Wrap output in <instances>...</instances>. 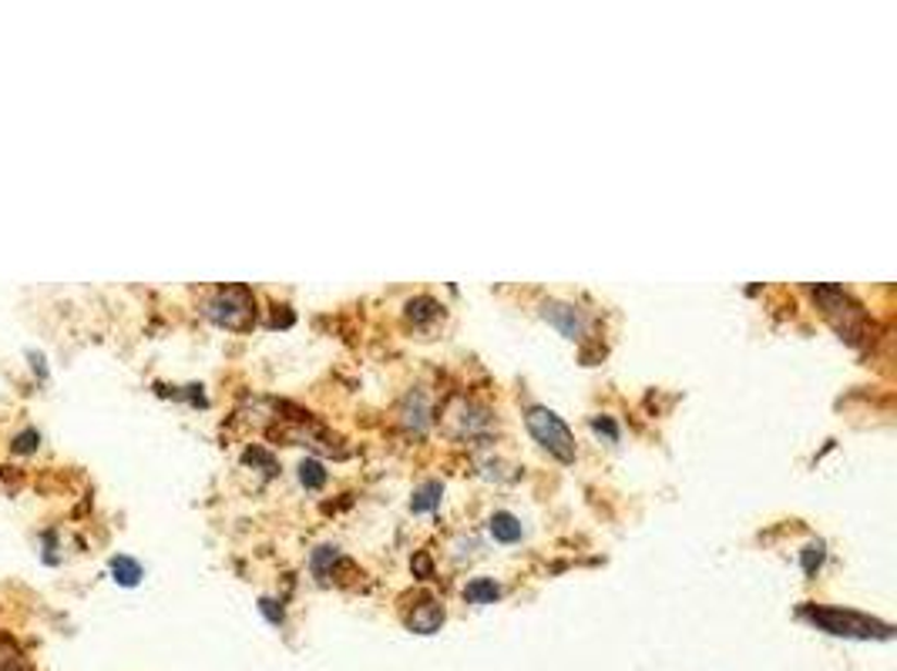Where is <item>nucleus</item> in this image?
Segmentation results:
<instances>
[{
    "label": "nucleus",
    "instance_id": "nucleus-14",
    "mask_svg": "<svg viewBox=\"0 0 897 671\" xmlns=\"http://www.w3.org/2000/svg\"><path fill=\"white\" fill-rule=\"evenodd\" d=\"M441 315V306L434 299H427V296H417L407 302V320L410 323H427V320H438Z\"/></svg>",
    "mask_w": 897,
    "mask_h": 671
},
{
    "label": "nucleus",
    "instance_id": "nucleus-20",
    "mask_svg": "<svg viewBox=\"0 0 897 671\" xmlns=\"http://www.w3.org/2000/svg\"><path fill=\"white\" fill-rule=\"evenodd\" d=\"M27 360H30V366H34V373H37V380H48V363H45V357L37 349H30L27 352Z\"/></svg>",
    "mask_w": 897,
    "mask_h": 671
},
{
    "label": "nucleus",
    "instance_id": "nucleus-2",
    "mask_svg": "<svg viewBox=\"0 0 897 671\" xmlns=\"http://www.w3.org/2000/svg\"><path fill=\"white\" fill-rule=\"evenodd\" d=\"M810 296H813L816 306H821V312L827 315V323L850 346H868V333H871L868 312L857 306L844 289H837V286H810Z\"/></svg>",
    "mask_w": 897,
    "mask_h": 671
},
{
    "label": "nucleus",
    "instance_id": "nucleus-16",
    "mask_svg": "<svg viewBox=\"0 0 897 671\" xmlns=\"http://www.w3.org/2000/svg\"><path fill=\"white\" fill-rule=\"evenodd\" d=\"M824 558H827V550H824V544H821V540H813V544H807V547H803V555H800V564H803V574H807V577H813L816 571H821V564H824Z\"/></svg>",
    "mask_w": 897,
    "mask_h": 671
},
{
    "label": "nucleus",
    "instance_id": "nucleus-8",
    "mask_svg": "<svg viewBox=\"0 0 897 671\" xmlns=\"http://www.w3.org/2000/svg\"><path fill=\"white\" fill-rule=\"evenodd\" d=\"M441 624H444V608L434 598H423L407 614V627L414 631V635H434V631H441Z\"/></svg>",
    "mask_w": 897,
    "mask_h": 671
},
{
    "label": "nucleus",
    "instance_id": "nucleus-3",
    "mask_svg": "<svg viewBox=\"0 0 897 671\" xmlns=\"http://www.w3.org/2000/svg\"><path fill=\"white\" fill-rule=\"evenodd\" d=\"M202 312L216 326H225V330H249L256 323V299L246 286H222L206 306Z\"/></svg>",
    "mask_w": 897,
    "mask_h": 671
},
{
    "label": "nucleus",
    "instance_id": "nucleus-1",
    "mask_svg": "<svg viewBox=\"0 0 897 671\" xmlns=\"http://www.w3.org/2000/svg\"><path fill=\"white\" fill-rule=\"evenodd\" d=\"M800 618L810 621L813 627L827 631L834 638H861V642H887L894 635V627L877 621V618H868V614H857V611H844V608H821V605H803L800 608Z\"/></svg>",
    "mask_w": 897,
    "mask_h": 671
},
{
    "label": "nucleus",
    "instance_id": "nucleus-17",
    "mask_svg": "<svg viewBox=\"0 0 897 671\" xmlns=\"http://www.w3.org/2000/svg\"><path fill=\"white\" fill-rule=\"evenodd\" d=\"M592 430L599 433V437H605L609 444H615V440H618V426H615L609 417H592Z\"/></svg>",
    "mask_w": 897,
    "mask_h": 671
},
{
    "label": "nucleus",
    "instance_id": "nucleus-4",
    "mask_svg": "<svg viewBox=\"0 0 897 671\" xmlns=\"http://www.w3.org/2000/svg\"><path fill=\"white\" fill-rule=\"evenodd\" d=\"M525 423H528V433L534 437V444H541V450H549L562 463L575 460V437H572V430L565 426V420L555 410L531 407Z\"/></svg>",
    "mask_w": 897,
    "mask_h": 671
},
{
    "label": "nucleus",
    "instance_id": "nucleus-9",
    "mask_svg": "<svg viewBox=\"0 0 897 671\" xmlns=\"http://www.w3.org/2000/svg\"><path fill=\"white\" fill-rule=\"evenodd\" d=\"M488 531H491V537L501 540V544H515V540L525 537L521 521H518L515 514H508V510H497V514L491 518V524H488Z\"/></svg>",
    "mask_w": 897,
    "mask_h": 671
},
{
    "label": "nucleus",
    "instance_id": "nucleus-6",
    "mask_svg": "<svg viewBox=\"0 0 897 671\" xmlns=\"http://www.w3.org/2000/svg\"><path fill=\"white\" fill-rule=\"evenodd\" d=\"M541 315L544 320H549L565 339H581L585 336V315H581V309H575V306H568V302H555V299H549L541 306Z\"/></svg>",
    "mask_w": 897,
    "mask_h": 671
},
{
    "label": "nucleus",
    "instance_id": "nucleus-18",
    "mask_svg": "<svg viewBox=\"0 0 897 671\" xmlns=\"http://www.w3.org/2000/svg\"><path fill=\"white\" fill-rule=\"evenodd\" d=\"M259 611H262L272 624H283V605H280V601L262 598V601H259Z\"/></svg>",
    "mask_w": 897,
    "mask_h": 671
},
{
    "label": "nucleus",
    "instance_id": "nucleus-19",
    "mask_svg": "<svg viewBox=\"0 0 897 671\" xmlns=\"http://www.w3.org/2000/svg\"><path fill=\"white\" fill-rule=\"evenodd\" d=\"M34 447H37V433H34V430H27V433H21V437L14 440V453H24V450L30 453Z\"/></svg>",
    "mask_w": 897,
    "mask_h": 671
},
{
    "label": "nucleus",
    "instance_id": "nucleus-13",
    "mask_svg": "<svg viewBox=\"0 0 897 671\" xmlns=\"http://www.w3.org/2000/svg\"><path fill=\"white\" fill-rule=\"evenodd\" d=\"M336 564H340V547H333V544L317 547L314 558H309V568H314V574H317L320 581H330V574H333Z\"/></svg>",
    "mask_w": 897,
    "mask_h": 671
},
{
    "label": "nucleus",
    "instance_id": "nucleus-10",
    "mask_svg": "<svg viewBox=\"0 0 897 671\" xmlns=\"http://www.w3.org/2000/svg\"><path fill=\"white\" fill-rule=\"evenodd\" d=\"M441 497H444V484L441 481H423L414 497H410V510L414 514H431V510L441 507Z\"/></svg>",
    "mask_w": 897,
    "mask_h": 671
},
{
    "label": "nucleus",
    "instance_id": "nucleus-15",
    "mask_svg": "<svg viewBox=\"0 0 897 671\" xmlns=\"http://www.w3.org/2000/svg\"><path fill=\"white\" fill-rule=\"evenodd\" d=\"M299 484L309 490H320L327 484V470L320 467V460H303L299 463Z\"/></svg>",
    "mask_w": 897,
    "mask_h": 671
},
{
    "label": "nucleus",
    "instance_id": "nucleus-12",
    "mask_svg": "<svg viewBox=\"0 0 897 671\" xmlns=\"http://www.w3.org/2000/svg\"><path fill=\"white\" fill-rule=\"evenodd\" d=\"M464 598L471 605H494L501 598V584L494 577H475L464 587Z\"/></svg>",
    "mask_w": 897,
    "mask_h": 671
},
{
    "label": "nucleus",
    "instance_id": "nucleus-7",
    "mask_svg": "<svg viewBox=\"0 0 897 671\" xmlns=\"http://www.w3.org/2000/svg\"><path fill=\"white\" fill-rule=\"evenodd\" d=\"M401 423L414 433H423L427 423H431V400H427L423 389H410L404 403H401Z\"/></svg>",
    "mask_w": 897,
    "mask_h": 671
},
{
    "label": "nucleus",
    "instance_id": "nucleus-11",
    "mask_svg": "<svg viewBox=\"0 0 897 671\" xmlns=\"http://www.w3.org/2000/svg\"><path fill=\"white\" fill-rule=\"evenodd\" d=\"M108 571H111V577H114V584H122V587H135V584H142V564L135 561V558H128V555H114L111 558V564H108Z\"/></svg>",
    "mask_w": 897,
    "mask_h": 671
},
{
    "label": "nucleus",
    "instance_id": "nucleus-5",
    "mask_svg": "<svg viewBox=\"0 0 897 671\" xmlns=\"http://www.w3.org/2000/svg\"><path fill=\"white\" fill-rule=\"evenodd\" d=\"M444 426H447L451 437H457V440H475V437H488L494 420H491V413L481 403H471V400H460L457 397L447 407V413H444Z\"/></svg>",
    "mask_w": 897,
    "mask_h": 671
},
{
    "label": "nucleus",
    "instance_id": "nucleus-21",
    "mask_svg": "<svg viewBox=\"0 0 897 671\" xmlns=\"http://www.w3.org/2000/svg\"><path fill=\"white\" fill-rule=\"evenodd\" d=\"M414 571H417L420 577H431V558H427V555H417V558H414Z\"/></svg>",
    "mask_w": 897,
    "mask_h": 671
}]
</instances>
